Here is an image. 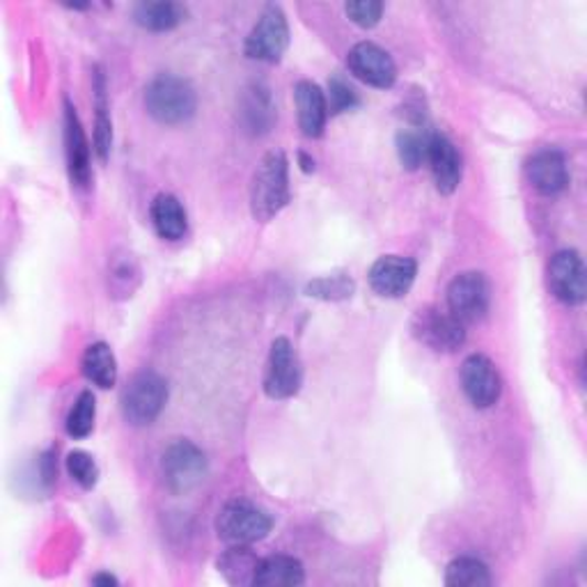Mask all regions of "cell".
Here are the masks:
<instances>
[{"mask_svg":"<svg viewBox=\"0 0 587 587\" xmlns=\"http://www.w3.org/2000/svg\"><path fill=\"white\" fill-rule=\"evenodd\" d=\"M95 418H97V399L93 391H83L74 406L70 408L67 416V434L72 438H87L95 429Z\"/></svg>","mask_w":587,"mask_h":587,"instance_id":"obj_29","label":"cell"},{"mask_svg":"<svg viewBox=\"0 0 587 587\" xmlns=\"http://www.w3.org/2000/svg\"><path fill=\"white\" fill-rule=\"evenodd\" d=\"M303 365L287 338L271 342L267 374H264V393L271 399H289L301 391Z\"/></svg>","mask_w":587,"mask_h":587,"instance_id":"obj_8","label":"cell"},{"mask_svg":"<svg viewBox=\"0 0 587 587\" xmlns=\"http://www.w3.org/2000/svg\"><path fill=\"white\" fill-rule=\"evenodd\" d=\"M299 163H301V170H303V172H314V161H312L306 152L299 154Z\"/></svg>","mask_w":587,"mask_h":587,"instance_id":"obj_34","label":"cell"},{"mask_svg":"<svg viewBox=\"0 0 587 587\" xmlns=\"http://www.w3.org/2000/svg\"><path fill=\"white\" fill-rule=\"evenodd\" d=\"M85 378L97 388H113L117 384V361L113 349L106 342H95L85 349L81 361Z\"/></svg>","mask_w":587,"mask_h":587,"instance_id":"obj_23","label":"cell"},{"mask_svg":"<svg viewBox=\"0 0 587 587\" xmlns=\"http://www.w3.org/2000/svg\"><path fill=\"white\" fill-rule=\"evenodd\" d=\"M327 102H329V113L340 115L346 110H354L361 104V97L354 90V85L344 81L340 74H335L329 81V99Z\"/></svg>","mask_w":587,"mask_h":587,"instance_id":"obj_31","label":"cell"},{"mask_svg":"<svg viewBox=\"0 0 587 587\" xmlns=\"http://www.w3.org/2000/svg\"><path fill=\"white\" fill-rule=\"evenodd\" d=\"M186 19V8L180 3H138L134 8V21L152 33H168L172 28H178Z\"/></svg>","mask_w":587,"mask_h":587,"instance_id":"obj_22","label":"cell"},{"mask_svg":"<svg viewBox=\"0 0 587 587\" xmlns=\"http://www.w3.org/2000/svg\"><path fill=\"white\" fill-rule=\"evenodd\" d=\"M306 583V569L301 561L291 555H271L264 557L257 567L255 583L257 587H299Z\"/></svg>","mask_w":587,"mask_h":587,"instance_id":"obj_20","label":"cell"},{"mask_svg":"<svg viewBox=\"0 0 587 587\" xmlns=\"http://www.w3.org/2000/svg\"><path fill=\"white\" fill-rule=\"evenodd\" d=\"M289 46V23L278 6H267L246 38L244 53L250 61L278 63Z\"/></svg>","mask_w":587,"mask_h":587,"instance_id":"obj_7","label":"cell"},{"mask_svg":"<svg viewBox=\"0 0 587 587\" xmlns=\"http://www.w3.org/2000/svg\"><path fill=\"white\" fill-rule=\"evenodd\" d=\"M429 136L423 127L416 129H402L395 138L397 145V157L399 163L406 170H418L427 161V150H429Z\"/></svg>","mask_w":587,"mask_h":587,"instance_id":"obj_28","label":"cell"},{"mask_svg":"<svg viewBox=\"0 0 587 587\" xmlns=\"http://www.w3.org/2000/svg\"><path fill=\"white\" fill-rule=\"evenodd\" d=\"M461 388L476 408H491L503 393V381L491 359L471 354L461 365Z\"/></svg>","mask_w":587,"mask_h":587,"instance_id":"obj_12","label":"cell"},{"mask_svg":"<svg viewBox=\"0 0 587 587\" xmlns=\"http://www.w3.org/2000/svg\"><path fill=\"white\" fill-rule=\"evenodd\" d=\"M489 282L480 271H463L448 285V310L463 327L482 321L489 312Z\"/></svg>","mask_w":587,"mask_h":587,"instance_id":"obj_9","label":"cell"},{"mask_svg":"<svg viewBox=\"0 0 587 587\" xmlns=\"http://www.w3.org/2000/svg\"><path fill=\"white\" fill-rule=\"evenodd\" d=\"M294 99H297V115L303 136L319 138L329 120V102L324 90L312 81H299L294 87Z\"/></svg>","mask_w":587,"mask_h":587,"instance_id":"obj_17","label":"cell"},{"mask_svg":"<svg viewBox=\"0 0 587 587\" xmlns=\"http://www.w3.org/2000/svg\"><path fill=\"white\" fill-rule=\"evenodd\" d=\"M418 276V264L410 257L384 255L378 257L367 274L370 287L384 299H402L414 287Z\"/></svg>","mask_w":587,"mask_h":587,"instance_id":"obj_14","label":"cell"},{"mask_svg":"<svg viewBox=\"0 0 587 587\" xmlns=\"http://www.w3.org/2000/svg\"><path fill=\"white\" fill-rule=\"evenodd\" d=\"M259 563L262 561L250 551V546L232 544V548L218 557V572L232 585H253Z\"/></svg>","mask_w":587,"mask_h":587,"instance_id":"obj_24","label":"cell"},{"mask_svg":"<svg viewBox=\"0 0 587 587\" xmlns=\"http://www.w3.org/2000/svg\"><path fill=\"white\" fill-rule=\"evenodd\" d=\"M291 200L289 163L282 150H271L262 157L250 180V214L259 223L276 218Z\"/></svg>","mask_w":587,"mask_h":587,"instance_id":"obj_1","label":"cell"},{"mask_svg":"<svg viewBox=\"0 0 587 587\" xmlns=\"http://www.w3.org/2000/svg\"><path fill=\"white\" fill-rule=\"evenodd\" d=\"M93 583H95V585H108V587H110V585H117L120 580H117L113 574H97V576L93 578Z\"/></svg>","mask_w":587,"mask_h":587,"instance_id":"obj_33","label":"cell"},{"mask_svg":"<svg viewBox=\"0 0 587 587\" xmlns=\"http://www.w3.org/2000/svg\"><path fill=\"white\" fill-rule=\"evenodd\" d=\"M140 280H142V271L134 255L125 253V255L113 257L110 269H108V287L115 299L134 297V291L138 289Z\"/></svg>","mask_w":587,"mask_h":587,"instance_id":"obj_25","label":"cell"},{"mask_svg":"<svg viewBox=\"0 0 587 587\" xmlns=\"http://www.w3.org/2000/svg\"><path fill=\"white\" fill-rule=\"evenodd\" d=\"M446 585L450 587H487L491 585L489 567L471 555L455 557L446 569Z\"/></svg>","mask_w":587,"mask_h":587,"instance_id":"obj_26","label":"cell"},{"mask_svg":"<svg viewBox=\"0 0 587 587\" xmlns=\"http://www.w3.org/2000/svg\"><path fill=\"white\" fill-rule=\"evenodd\" d=\"M65 157L67 172L76 189H87L93 182V147L87 142L81 117L70 99H65Z\"/></svg>","mask_w":587,"mask_h":587,"instance_id":"obj_13","label":"cell"},{"mask_svg":"<svg viewBox=\"0 0 587 587\" xmlns=\"http://www.w3.org/2000/svg\"><path fill=\"white\" fill-rule=\"evenodd\" d=\"M410 335L431 351L452 354V351L461 349L466 342V327L450 312L425 306L410 317Z\"/></svg>","mask_w":587,"mask_h":587,"instance_id":"obj_6","label":"cell"},{"mask_svg":"<svg viewBox=\"0 0 587 587\" xmlns=\"http://www.w3.org/2000/svg\"><path fill=\"white\" fill-rule=\"evenodd\" d=\"M548 289L565 306H583L587 299V274L576 250L555 253L548 262Z\"/></svg>","mask_w":587,"mask_h":587,"instance_id":"obj_10","label":"cell"},{"mask_svg":"<svg viewBox=\"0 0 587 587\" xmlns=\"http://www.w3.org/2000/svg\"><path fill=\"white\" fill-rule=\"evenodd\" d=\"M306 294L310 299L317 301H346L356 294V280L349 274H331V276H321L314 278L306 285Z\"/></svg>","mask_w":587,"mask_h":587,"instance_id":"obj_27","label":"cell"},{"mask_svg":"<svg viewBox=\"0 0 587 587\" xmlns=\"http://www.w3.org/2000/svg\"><path fill=\"white\" fill-rule=\"evenodd\" d=\"M207 471H210L207 455L186 438L174 440L161 457L163 482L174 493H189L207 478Z\"/></svg>","mask_w":587,"mask_h":587,"instance_id":"obj_5","label":"cell"},{"mask_svg":"<svg viewBox=\"0 0 587 587\" xmlns=\"http://www.w3.org/2000/svg\"><path fill=\"white\" fill-rule=\"evenodd\" d=\"M525 174L531 186L542 195H557L569 186V168L567 159L561 150H546L535 152L525 163Z\"/></svg>","mask_w":587,"mask_h":587,"instance_id":"obj_16","label":"cell"},{"mask_svg":"<svg viewBox=\"0 0 587 587\" xmlns=\"http://www.w3.org/2000/svg\"><path fill=\"white\" fill-rule=\"evenodd\" d=\"M384 10L386 6L376 3V0H356V3L344 6L346 17L361 28H374L381 21V17H384Z\"/></svg>","mask_w":587,"mask_h":587,"instance_id":"obj_32","label":"cell"},{"mask_svg":"<svg viewBox=\"0 0 587 587\" xmlns=\"http://www.w3.org/2000/svg\"><path fill=\"white\" fill-rule=\"evenodd\" d=\"M274 527V519L267 510L257 508L244 498H234L225 503L216 519V533L227 544H255L264 537H269Z\"/></svg>","mask_w":587,"mask_h":587,"instance_id":"obj_4","label":"cell"},{"mask_svg":"<svg viewBox=\"0 0 587 587\" xmlns=\"http://www.w3.org/2000/svg\"><path fill=\"white\" fill-rule=\"evenodd\" d=\"M67 473L85 491L95 489L97 482H99V466H97V461L87 452H83V450H74V452L67 455Z\"/></svg>","mask_w":587,"mask_h":587,"instance_id":"obj_30","label":"cell"},{"mask_svg":"<svg viewBox=\"0 0 587 587\" xmlns=\"http://www.w3.org/2000/svg\"><path fill=\"white\" fill-rule=\"evenodd\" d=\"M168 402V384L166 378L152 370H142L129 378L122 391L120 404L122 416L134 427L152 425Z\"/></svg>","mask_w":587,"mask_h":587,"instance_id":"obj_3","label":"cell"},{"mask_svg":"<svg viewBox=\"0 0 587 587\" xmlns=\"http://www.w3.org/2000/svg\"><path fill=\"white\" fill-rule=\"evenodd\" d=\"M427 163L434 174L436 191L444 195H452L463 174V161L457 150V145L446 134H431L429 136V150H427Z\"/></svg>","mask_w":587,"mask_h":587,"instance_id":"obj_15","label":"cell"},{"mask_svg":"<svg viewBox=\"0 0 587 587\" xmlns=\"http://www.w3.org/2000/svg\"><path fill=\"white\" fill-rule=\"evenodd\" d=\"M346 67L359 81L376 87V90H391L397 81V65L391 53L374 42H359L351 49Z\"/></svg>","mask_w":587,"mask_h":587,"instance_id":"obj_11","label":"cell"},{"mask_svg":"<svg viewBox=\"0 0 587 587\" xmlns=\"http://www.w3.org/2000/svg\"><path fill=\"white\" fill-rule=\"evenodd\" d=\"M95 154L102 163L108 161L110 147H113V122H110V106L106 93V74L102 67H95Z\"/></svg>","mask_w":587,"mask_h":587,"instance_id":"obj_21","label":"cell"},{"mask_svg":"<svg viewBox=\"0 0 587 587\" xmlns=\"http://www.w3.org/2000/svg\"><path fill=\"white\" fill-rule=\"evenodd\" d=\"M152 225L157 230V234L166 242H180L184 239V234L189 230V218L186 212L182 207V202L170 195V193H161L154 198L152 202Z\"/></svg>","mask_w":587,"mask_h":587,"instance_id":"obj_19","label":"cell"},{"mask_svg":"<svg viewBox=\"0 0 587 587\" xmlns=\"http://www.w3.org/2000/svg\"><path fill=\"white\" fill-rule=\"evenodd\" d=\"M239 117L242 125L250 136L269 134L276 122V104L267 85L253 83L246 87L239 102Z\"/></svg>","mask_w":587,"mask_h":587,"instance_id":"obj_18","label":"cell"},{"mask_svg":"<svg viewBox=\"0 0 587 587\" xmlns=\"http://www.w3.org/2000/svg\"><path fill=\"white\" fill-rule=\"evenodd\" d=\"M145 108L159 125H184L198 110L195 87L182 76L159 74L145 87Z\"/></svg>","mask_w":587,"mask_h":587,"instance_id":"obj_2","label":"cell"}]
</instances>
